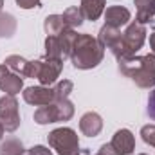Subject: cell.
<instances>
[{"mask_svg": "<svg viewBox=\"0 0 155 155\" xmlns=\"http://www.w3.org/2000/svg\"><path fill=\"white\" fill-rule=\"evenodd\" d=\"M105 58V47L99 43V40L92 35H78L76 41L72 45L71 61L78 71H90L96 69Z\"/></svg>", "mask_w": 155, "mask_h": 155, "instance_id": "cell-1", "label": "cell"}, {"mask_svg": "<svg viewBox=\"0 0 155 155\" xmlns=\"http://www.w3.org/2000/svg\"><path fill=\"white\" fill-rule=\"evenodd\" d=\"M117 63L121 74L130 78L139 88L155 87V54L150 52L144 56H132Z\"/></svg>", "mask_w": 155, "mask_h": 155, "instance_id": "cell-2", "label": "cell"}, {"mask_svg": "<svg viewBox=\"0 0 155 155\" xmlns=\"http://www.w3.org/2000/svg\"><path fill=\"white\" fill-rule=\"evenodd\" d=\"M49 146L52 150H56L58 155H79V137H78L76 130L69 128V126H60L56 130H52L47 135Z\"/></svg>", "mask_w": 155, "mask_h": 155, "instance_id": "cell-3", "label": "cell"}, {"mask_svg": "<svg viewBox=\"0 0 155 155\" xmlns=\"http://www.w3.org/2000/svg\"><path fill=\"white\" fill-rule=\"evenodd\" d=\"M31 78H36L40 85L43 87H51L58 81V78L63 71V61L56 60V58H41V60H35L31 61Z\"/></svg>", "mask_w": 155, "mask_h": 155, "instance_id": "cell-4", "label": "cell"}, {"mask_svg": "<svg viewBox=\"0 0 155 155\" xmlns=\"http://www.w3.org/2000/svg\"><path fill=\"white\" fill-rule=\"evenodd\" d=\"M97 40H99V43H101L105 49H110V52L116 56L117 61L135 56V54H132V52L126 49V45H124V40H123V33H121L119 29H116V27L103 25V27L99 29Z\"/></svg>", "mask_w": 155, "mask_h": 155, "instance_id": "cell-5", "label": "cell"}, {"mask_svg": "<svg viewBox=\"0 0 155 155\" xmlns=\"http://www.w3.org/2000/svg\"><path fill=\"white\" fill-rule=\"evenodd\" d=\"M0 123L4 124L5 132L13 134L20 128V110H18V101L15 96H2L0 97Z\"/></svg>", "mask_w": 155, "mask_h": 155, "instance_id": "cell-6", "label": "cell"}, {"mask_svg": "<svg viewBox=\"0 0 155 155\" xmlns=\"http://www.w3.org/2000/svg\"><path fill=\"white\" fill-rule=\"evenodd\" d=\"M146 35H148V31H146V25H144V24H139V22H135V20L130 22L128 27H126L124 33H123V40H124L126 49H128L132 54H135V52L144 45Z\"/></svg>", "mask_w": 155, "mask_h": 155, "instance_id": "cell-7", "label": "cell"}, {"mask_svg": "<svg viewBox=\"0 0 155 155\" xmlns=\"http://www.w3.org/2000/svg\"><path fill=\"white\" fill-rule=\"evenodd\" d=\"M24 96V101L27 105H33V107H43V105H51L54 101V90L51 87H27L24 88L22 92Z\"/></svg>", "mask_w": 155, "mask_h": 155, "instance_id": "cell-8", "label": "cell"}, {"mask_svg": "<svg viewBox=\"0 0 155 155\" xmlns=\"http://www.w3.org/2000/svg\"><path fill=\"white\" fill-rule=\"evenodd\" d=\"M0 90L7 96H16L24 90V78L11 72L5 65H0Z\"/></svg>", "mask_w": 155, "mask_h": 155, "instance_id": "cell-9", "label": "cell"}, {"mask_svg": "<svg viewBox=\"0 0 155 155\" xmlns=\"http://www.w3.org/2000/svg\"><path fill=\"white\" fill-rule=\"evenodd\" d=\"M110 144L117 152V155H132L135 150V137L128 128H121L114 134Z\"/></svg>", "mask_w": 155, "mask_h": 155, "instance_id": "cell-10", "label": "cell"}, {"mask_svg": "<svg viewBox=\"0 0 155 155\" xmlns=\"http://www.w3.org/2000/svg\"><path fill=\"white\" fill-rule=\"evenodd\" d=\"M103 15H105V25H110L116 29L130 24V20H132V13L123 5H110L105 9Z\"/></svg>", "mask_w": 155, "mask_h": 155, "instance_id": "cell-11", "label": "cell"}, {"mask_svg": "<svg viewBox=\"0 0 155 155\" xmlns=\"http://www.w3.org/2000/svg\"><path fill=\"white\" fill-rule=\"evenodd\" d=\"M79 130L87 137H97L103 130V119L96 112H87L79 119Z\"/></svg>", "mask_w": 155, "mask_h": 155, "instance_id": "cell-12", "label": "cell"}, {"mask_svg": "<svg viewBox=\"0 0 155 155\" xmlns=\"http://www.w3.org/2000/svg\"><path fill=\"white\" fill-rule=\"evenodd\" d=\"M4 65H5L11 72H15V74H18V76L31 78V67H33V63H31L29 60L18 56V54H11V56H7L5 61H4Z\"/></svg>", "mask_w": 155, "mask_h": 155, "instance_id": "cell-13", "label": "cell"}, {"mask_svg": "<svg viewBox=\"0 0 155 155\" xmlns=\"http://www.w3.org/2000/svg\"><path fill=\"white\" fill-rule=\"evenodd\" d=\"M107 7V0H81L79 9L85 16V20H97Z\"/></svg>", "mask_w": 155, "mask_h": 155, "instance_id": "cell-14", "label": "cell"}, {"mask_svg": "<svg viewBox=\"0 0 155 155\" xmlns=\"http://www.w3.org/2000/svg\"><path fill=\"white\" fill-rule=\"evenodd\" d=\"M137 5V15H135V22L139 24H148L152 22L155 16V0H134Z\"/></svg>", "mask_w": 155, "mask_h": 155, "instance_id": "cell-15", "label": "cell"}, {"mask_svg": "<svg viewBox=\"0 0 155 155\" xmlns=\"http://www.w3.org/2000/svg\"><path fill=\"white\" fill-rule=\"evenodd\" d=\"M35 123L38 124H51V123H58V112L54 107V101L51 105H43L38 110H35Z\"/></svg>", "mask_w": 155, "mask_h": 155, "instance_id": "cell-16", "label": "cell"}, {"mask_svg": "<svg viewBox=\"0 0 155 155\" xmlns=\"http://www.w3.org/2000/svg\"><path fill=\"white\" fill-rule=\"evenodd\" d=\"M45 56L65 61V52H63V45H61L60 36H47L45 38Z\"/></svg>", "mask_w": 155, "mask_h": 155, "instance_id": "cell-17", "label": "cell"}, {"mask_svg": "<svg viewBox=\"0 0 155 155\" xmlns=\"http://www.w3.org/2000/svg\"><path fill=\"white\" fill-rule=\"evenodd\" d=\"M61 18H63L65 27H69V29H76V27H79V25H83V22H85V16H83L81 9L76 7V5L67 7V9L63 11Z\"/></svg>", "mask_w": 155, "mask_h": 155, "instance_id": "cell-18", "label": "cell"}, {"mask_svg": "<svg viewBox=\"0 0 155 155\" xmlns=\"http://www.w3.org/2000/svg\"><path fill=\"white\" fill-rule=\"evenodd\" d=\"M16 33V18L11 13L0 11V38H11Z\"/></svg>", "mask_w": 155, "mask_h": 155, "instance_id": "cell-19", "label": "cell"}, {"mask_svg": "<svg viewBox=\"0 0 155 155\" xmlns=\"http://www.w3.org/2000/svg\"><path fill=\"white\" fill-rule=\"evenodd\" d=\"M43 29H45L47 36H58L65 29V24H63L61 15H49L43 20Z\"/></svg>", "mask_w": 155, "mask_h": 155, "instance_id": "cell-20", "label": "cell"}, {"mask_svg": "<svg viewBox=\"0 0 155 155\" xmlns=\"http://www.w3.org/2000/svg\"><path fill=\"white\" fill-rule=\"evenodd\" d=\"M54 107H56V112H58V123L72 119V116H74V105L69 101V97L67 99H56Z\"/></svg>", "mask_w": 155, "mask_h": 155, "instance_id": "cell-21", "label": "cell"}, {"mask_svg": "<svg viewBox=\"0 0 155 155\" xmlns=\"http://www.w3.org/2000/svg\"><path fill=\"white\" fill-rule=\"evenodd\" d=\"M24 152H25V148H24L22 141L20 139H15V137L5 139L0 144V155H22Z\"/></svg>", "mask_w": 155, "mask_h": 155, "instance_id": "cell-22", "label": "cell"}, {"mask_svg": "<svg viewBox=\"0 0 155 155\" xmlns=\"http://www.w3.org/2000/svg\"><path fill=\"white\" fill-rule=\"evenodd\" d=\"M52 90H54V101L56 99H67L71 96V92L74 90V83L71 79H61L56 83V87Z\"/></svg>", "mask_w": 155, "mask_h": 155, "instance_id": "cell-23", "label": "cell"}, {"mask_svg": "<svg viewBox=\"0 0 155 155\" xmlns=\"http://www.w3.org/2000/svg\"><path fill=\"white\" fill-rule=\"evenodd\" d=\"M141 137L146 144L155 148V124H144L141 128Z\"/></svg>", "mask_w": 155, "mask_h": 155, "instance_id": "cell-24", "label": "cell"}, {"mask_svg": "<svg viewBox=\"0 0 155 155\" xmlns=\"http://www.w3.org/2000/svg\"><path fill=\"white\" fill-rule=\"evenodd\" d=\"M148 116L152 121H155V87L150 90V96H148V108H146Z\"/></svg>", "mask_w": 155, "mask_h": 155, "instance_id": "cell-25", "label": "cell"}, {"mask_svg": "<svg viewBox=\"0 0 155 155\" xmlns=\"http://www.w3.org/2000/svg\"><path fill=\"white\" fill-rule=\"evenodd\" d=\"M15 2L22 9H35V7H40V4H41V0H15Z\"/></svg>", "mask_w": 155, "mask_h": 155, "instance_id": "cell-26", "label": "cell"}, {"mask_svg": "<svg viewBox=\"0 0 155 155\" xmlns=\"http://www.w3.org/2000/svg\"><path fill=\"white\" fill-rule=\"evenodd\" d=\"M29 152L33 155H52V152H51L47 146H41V144H36V146L29 148Z\"/></svg>", "mask_w": 155, "mask_h": 155, "instance_id": "cell-27", "label": "cell"}, {"mask_svg": "<svg viewBox=\"0 0 155 155\" xmlns=\"http://www.w3.org/2000/svg\"><path fill=\"white\" fill-rule=\"evenodd\" d=\"M99 153H101V155H117V152L112 148V144H110V143H105V144H101Z\"/></svg>", "mask_w": 155, "mask_h": 155, "instance_id": "cell-28", "label": "cell"}, {"mask_svg": "<svg viewBox=\"0 0 155 155\" xmlns=\"http://www.w3.org/2000/svg\"><path fill=\"white\" fill-rule=\"evenodd\" d=\"M150 49H152V54H155V33L150 35Z\"/></svg>", "mask_w": 155, "mask_h": 155, "instance_id": "cell-29", "label": "cell"}, {"mask_svg": "<svg viewBox=\"0 0 155 155\" xmlns=\"http://www.w3.org/2000/svg\"><path fill=\"white\" fill-rule=\"evenodd\" d=\"M4 132H5V128H4V124L0 123V141H2V137H4Z\"/></svg>", "mask_w": 155, "mask_h": 155, "instance_id": "cell-30", "label": "cell"}, {"mask_svg": "<svg viewBox=\"0 0 155 155\" xmlns=\"http://www.w3.org/2000/svg\"><path fill=\"white\" fill-rule=\"evenodd\" d=\"M22 155H33V153H31L29 150H25V152H24V153H22Z\"/></svg>", "mask_w": 155, "mask_h": 155, "instance_id": "cell-31", "label": "cell"}, {"mask_svg": "<svg viewBox=\"0 0 155 155\" xmlns=\"http://www.w3.org/2000/svg\"><path fill=\"white\" fill-rule=\"evenodd\" d=\"M2 7H4V0H0V11H2Z\"/></svg>", "mask_w": 155, "mask_h": 155, "instance_id": "cell-32", "label": "cell"}, {"mask_svg": "<svg viewBox=\"0 0 155 155\" xmlns=\"http://www.w3.org/2000/svg\"><path fill=\"white\" fill-rule=\"evenodd\" d=\"M137 155H148V153H137Z\"/></svg>", "mask_w": 155, "mask_h": 155, "instance_id": "cell-33", "label": "cell"}, {"mask_svg": "<svg viewBox=\"0 0 155 155\" xmlns=\"http://www.w3.org/2000/svg\"><path fill=\"white\" fill-rule=\"evenodd\" d=\"M96 155H101V153H99V152H97V153H96Z\"/></svg>", "mask_w": 155, "mask_h": 155, "instance_id": "cell-34", "label": "cell"}]
</instances>
